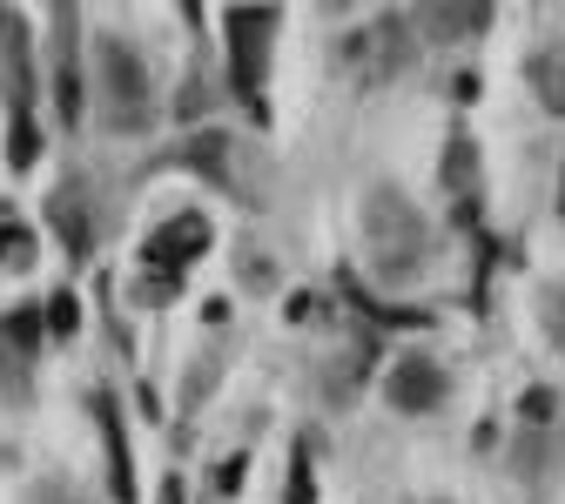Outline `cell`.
<instances>
[{
  "instance_id": "1",
  "label": "cell",
  "mask_w": 565,
  "mask_h": 504,
  "mask_svg": "<svg viewBox=\"0 0 565 504\" xmlns=\"http://www.w3.org/2000/svg\"><path fill=\"white\" fill-rule=\"evenodd\" d=\"M88 75H95V121L108 135H149L156 128V75L149 54H141L128 34H95L88 41Z\"/></svg>"
},
{
  "instance_id": "2",
  "label": "cell",
  "mask_w": 565,
  "mask_h": 504,
  "mask_svg": "<svg viewBox=\"0 0 565 504\" xmlns=\"http://www.w3.org/2000/svg\"><path fill=\"white\" fill-rule=\"evenodd\" d=\"M431 256V223L404 189H371L364 195V262L377 269V282H411Z\"/></svg>"
},
{
  "instance_id": "3",
  "label": "cell",
  "mask_w": 565,
  "mask_h": 504,
  "mask_svg": "<svg viewBox=\"0 0 565 504\" xmlns=\"http://www.w3.org/2000/svg\"><path fill=\"white\" fill-rule=\"evenodd\" d=\"M276 34H282V14L276 8H230L223 14V47H230V95L256 115V121H269V47H276Z\"/></svg>"
},
{
  "instance_id": "4",
  "label": "cell",
  "mask_w": 565,
  "mask_h": 504,
  "mask_svg": "<svg viewBox=\"0 0 565 504\" xmlns=\"http://www.w3.org/2000/svg\"><path fill=\"white\" fill-rule=\"evenodd\" d=\"M41 61H47L41 75H47V95H54V121L82 128V115H88V61H82V14L75 8H54Z\"/></svg>"
},
{
  "instance_id": "5",
  "label": "cell",
  "mask_w": 565,
  "mask_h": 504,
  "mask_svg": "<svg viewBox=\"0 0 565 504\" xmlns=\"http://www.w3.org/2000/svg\"><path fill=\"white\" fill-rule=\"evenodd\" d=\"M41 215H47V229H54V243H61L67 262H88V256L102 249V202H95V182H88L82 169H67V175L47 189Z\"/></svg>"
},
{
  "instance_id": "6",
  "label": "cell",
  "mask_w": 565,
  "mask_h": 504,
  "mask_svg": "<svg viewBox=\"0 0 565 504\" xmlns=\"http://www.w3.org/2000/svg\"><path fill=\"white\" fill-rule=\"evenodd\" d=\"M417 54L424 47H417V34H411L404 14H384V21H371V28H358V34L343 41V67L358 82H397Z\"/></svg>"
},
{
  "instance_id": "7",
  "label": "cell",
  "mask_w": 565,
  "mask_h": 504,
  "mask_svg": "<svg viewBox=\"0 0 565 504\" xmlns=\"http://www.w3.org/2000/svg\"><path fill=\"white\" fill-rule=\"evenodd\" d=\"M384 404L397 417H438L451 404V364L431 350H404L397 364L384 371Z\"/></svg>"
},
{
  "instance_id": "8",
  "label": "cell",
  "mask_w": 565,
  "mask_h": 504,
  "mask_svg": "<svg viewBox=\"0 0 565 504\" xmlns=\"http://www.w3.org/2000/svg\"><path fill=\"white\" fill-rule=\"evenodd\" d=\"M0 95H8V115H34L41 95V47L21 8H0Z\"/></svg>"
},
{
  "instance_id": "9",
  "label": "cell",
  "mask_w": 565,
  "mask_h": 504,
  "mask_svg": "<svg viewBox=\"0 0 565 504\" xmlns=\"http://www.w3.org/2000/svg\"><path fill=\"white\" fill-rule=\"evenodd\" d=\"M47 350V323H41V303H14L0 310V390L14 404H28V384H34V356Z\"/></svg>"
},
{
  "instance_id": "10",
  "label": "cell",
  "mask_w": 565,
  "mask_h": 504,
  "mask_svg": "<svg viewBox=\"0 0 565 504\" xmlns=\"http://www.w3.org/2000/svg\"><path fill=\"white\" fill-rule=\"evenodd\" d=\"M88 417L102 430V471H108V504H141L135 491V451H128V410L115 390H88Z\"/></svg>"
},
{
  "instance_id": "11",
  "label": "cell",
  "mask_w": 565,
  "mask_h": 504,
  "mask_svg": "<svg viewBox=\"0 0 565 504\" xmlns=\"http://www.w3.org/2000/svg\"><path fill=\"white\" fill-rule=\"evenodd\" d=\"M209 215L202 208H175L162 229H149V243H141V269H156V276H182L202 249H209Z\"/></svg>"
},
{
  "instance_id": "12",
  "label": "cell",
  "mask_w": 565,
  "mask_h": 504,
  "mask_svg": "<svg viewBox=\"0 0 565 504\" xmlns=\"http://www.w3.org/2000/svg\"><path fill=\"white\" fill-rule=\"evenodd\" d=\"M162 162H169V169H195L202 182H216L223 195H243V182H236V141H230L223 128H195L182 149H169ZM162 162H156V169H162Z\"/></svg>"
},
{
  "instance_id": "13",
  "label": "cell",
  "mask_w": 565,
  "mask_h": 504,
  "mask_svg": "<svg viewBox=\"0 0 565 504\" xmlns=\"http://www.w3.org/2000/svg\"><path fill=\"white\" fill-rule=\"evenodd\" d=\"M377 371V336L371 330H358L350 336V350H337L330 364H317V397L330 404V410H343V404H358V390H364V377Z\"/></svg>"
},
{
  "instance_id": "14",
  "label": "cell",
  "mask_w": 565,
  "mask_h": 504,
  "mask_svg": "<svg viewBox=\"0 0 565 504\" xmlns=\"http://www.w3.org/2000/svg\"><path fill=\"white\" fill-rule=\"evenodd\" d=\"M417 47H458V41H478L491 28V8H471V0H445V8H411L404 14Z\"/></svg>"
},
{
  "instance_id": "15",
  "label": "cell",
  "mask_w": 565,
  "mask_h": 504,
  "mask_svg": "<svg viewBox=\"0 0 565 504\" xmlns=\"http://www.w3.org/2000/svg\"><path fill=\"white\" fill-rule=\"evenodd\" d=\"M236 282H243L249 297H276V290H282V262H276L256 236H243V249H236Z\"/></svg>"
},
{
  "instance_id": "16",
  "label": "cell",
  "mask_w": 565,
  "mask_h": 504,
  "mask_svg": "<svg viewBox=\"0 0 565 504\" xmlns=\"http://www.w3.org/2000/svg\"><path fill=\"white\" fill-rule=\"evenodd\" d=\"M525 82H532V95H539L552 115H565V47H539V54L525 61Z\"/></svg>"
},
{
  "instance_id": "17",
  "label": "cell",
  "mask_w": 565,
  "mask_h": 504,
  "mask_svg": "<svg viewBox=\"0 0 565 504\" xmlns=\"http://www.w3.org/2000/svg\"><path fill=\"white\" fill-rule=\"evenodd\" d=\"M445 189L458 202H471V189H478V141L465 128H451V141H445Z\"/></svg>"
},
{
  "instance_id": "18",
  "label": "cell",
  "mask_w": 565,
  "mask_h": 504,
  "mask_svg": "<svg viewBox=\"0 0 565 504\" xmlns=\"http://www.w3.org/2000/svg\"><path fill=\"white\" fill-rule=\"evenodd\" d=\"M512 478L532 484V491L552 478V438H545V430H519V444H512Z\"/></svg>"
},
{
  "instance_id": "19",
  "label": "cell",
  "mask_w": 565,
  "mask_h": 504,
  "mask_svg": "<svg viewBox=\"0 0 565 504\" xmlns=\"http://www.w3.org/2000/svg\"><path fill=\"white\" fill-rule=\"evenodd\" d=\"M8 169L14 175L41 169V121L34 115H8Z\"/></svg>"
},
{
  "instance_id": "20",
  "label": "cell",
  "mask_w": 565,
  "mask_h": 504,
  "mask_svg": "<svg viewBox=\"0 0 565 504\" xmlns=\"http://www.w3.org/2000/svg\"><path fill=\"white\" fill-rule=\"evenodd\" d=\"M41 323H47V343L82 336V297H75V290H54V297L41 303Z\"/></svg>"
},
{
  "instance_id": "21",
  "label": "cell",
  "mask_w": 565,
  "mask_h": 504,
  "mask_svg": "<svg viewBox=\"0 0 565 504\" xmlns=\"http://www.w3.org/2000/svg\"><path fill=\"white\" fill-rule=\"evenodd\" d=\"M282 504H317V471H310V444H297V458H290V491H282Z\"/></svg>"
},
{
  "instance_id": "22",
  "label": "cell",
  "mask_w": 565,
  "mask_h": 504,
  "mask_svg": "<svg viewBox=\"0 0 565 504\" xmlns=\"http://www.w3.org/2000/svg\"><path fill=\"white\" fill-rule=\"evenodd\" d=\"M243 478H249V451H230L216 471H209V491H216V497H236V491H243Z\"/></svg>"
},
{
  "instance_id": "23",
  "label": "cell",
  "mask_w": 565,
  "mask_h": 504,
  "mask_svg": "<svg viewBox=\"0 0 565 504\" xmlns=\"http://www.w3.org/2000/svg\"><path fill=\"white\" fill-rule=\"evenodd\" d=\"M175 297H182V276H156V269H141L135 303H175Z\"/></svg>"
},
{
  "instance_id": "24",
  "label": "cell",
  "mask_w": 565,
  "mask_h": 504,
  "mask_svg": "<svg viewBox=\"0 0 565 504\" xmlns=\"http://www.w3.org/2000/svg\"><path fill=\"white\" fill-rule=\"evenodd\" d=\"M34 256V236L21 229V223H8V215H0V262H28Z\"/></svg>"
},
{
  "instance_id": "25",
  "label": "cell",
  "mask_w": 565,
  "mask_h": 504,
  "mask_svg": "<svg viewBox=\"0 0 565 504\" xmlns=\"http://www.w3.org/2000/svg\"><path fill=\"white\" fill-rule=\"evenodd\" d=\"M202 108H209V82H202V75H189V82H182V95H175V121H202Z\"/></svg>"
},
{
  "instance_id": "26",
  "label": "cell",
  "mask_w": 565,
  "mask_h": 504,
  "mask_svg": "<svg viewBox=\"0 0 565 504\" xmlns=\"http://www.w3.org/2000/svg\"><path fill=\"white\" fill-rule=\"evenodd\" d=\"M552 410H558V397H552V390H525V404H519V417H525V430H539V423H545Z\"/></svg>"
},
{
  "instance_id": "27",
  "label": "cell",
  "mask_w": 565,
  "mask_h": 504,
  "mask_svg": "<svg viewBox=\"0 0 565 504\" xmlns=\"http://www.w3.org/2000/svg\"><path fill=\"white\" fill-rule=\"evenodd\" d=\"M21 504H88V497H82V491H67V484H34Z\"/></svg>"
},
{
  "instance_id": "28",
  "label": "cell",
  "mask_w": 565,
  "mask_h": 504,
  "mask_svg": "<svg viewBox=\"0 0 565 504\" xmlns=\"http://www.w3.org/2000/svg\"><path fill=\"white\" fill-rule=\"evenodd\" d=\"M552 330H558V350H565V290L552 297Z\"/></svg>"
},
{
  "instance_id": "29",
  "label": "cell",
  "mask_w": 565,
  "mask_h": 504,
  "mask_svg": "<svg viewBox=\"0 0 565 504\" xmlns=\"http://www.w3.org/2000/svg\"><path fill=\"white\" fill-rule=\"evenodd\" d=\"M162 504H182V478H169V484H162Z\"/></svg>"
},
{
  "instance_id": "30",
  "label": "cell",
  "mask_w": 565,
  "mask_h": 504,
  "mask_svg": "<svg viewBox=\"0 0 565 504\" xmlns=\"http://www.w3.org/2000/svg\"><path fill=\"white\" fill-rule=\"evenodd\" d=\"M558 215H565V189H558Z\"/></svg>"
},
{
  "instance_id": "31",
  "label": "cell",
  "mask_w": 565,
  "mask_h": 504,
  "mask_svg": "<svg viewBox=\"0 0 565 504\" xmlns=\"http://www.w3.org/2000/svg\"><path fill=\"white\" fill-rule=\"evenodd\" d=\"M431 504H451V497H431Z\"/></svg>"
}]
</instances>
